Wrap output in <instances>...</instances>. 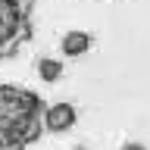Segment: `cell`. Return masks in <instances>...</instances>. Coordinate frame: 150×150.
<instances>
[{"label": "cell", "instance_id": "5b68a950", "mask_svg": "<svg viewBox=\"0 0 150 150\" xmlns=\"http://www.w3.org/2000/svg\"><path fill=\"white\" fill-rule=\"evenodd\" d=\"M35 69H38V75L44 81H59V75H63V63L59 59H50V56H41Z\"/></svg>", "mask_w": 150, "mask_h": 150}, {"label": "cell", "instance_id": "7a4b0ae2", "mask_svg": "<svg viewBox=\"0 0 150 150\" xmlns=\"http://www.w3.org/2000/svg\"><path fill=\"white\" fill-rule=\"evenodd\" d=\"M35 38V0H0V59H13Z\"/></svg>", "mask_w": 150, "mask_h": 150}, {"label": "cell", "instance_id": "6da1fadb", "mask_svg": "<svg viewBox=\"0 0 150 150\" xmlns=\"http://www.w3.org/2000/svg\"><path fill=\"white\" fill-rule=\"evenodd\" d=\"M44 97L22 84H0V150H25L44 138Z\"/></svg>", "mask_w": 150, "mask_h": 150}, {"label": "cell", "instance_id": "3957f363", "mask_svg": "<svg viewBox=\"0 0 150 150\" xmlns=\"http://www.w3.org/2000/svg\"><path fill=\"white\" fill-rule=\"evenodd\" d=\"M78 122V110H75V103L69 100H59V103H50L44 112V128L50 131V134H63V131H69Z\"/></svg>", "mask_w": 150, "mask_h": 150}, {"label": "cell", "instance_id": "52a82bcc", "mask_svg": "<svg viewBox=\"0 0 150 150\" xmlns=\"http://www.w3.org/2000/svg\"><path fill=\"white\" fill-rule=\"evenodd\" d=\"M75 150H91V147H84V144H78V147H75Z\"/></svg>", "mask_w": 150, "mask_h": 150}, {"label": "cell", "instance_id": "8992f818", "mask_svg": "<svg viewBox=\"0 0 150 150\" xmlns=\"http://www.w3.org/2000/svg\"><path fill=\"white\" fill-rule=\"evenodd\" d=\"M119 150H147V147H144V144H138V141H125Z\"/></svg>", "mask_w": 150, "mask_h": 150}, {"label": "cell", "instance_id": "277c9868", "mask_svg": "<svg viewBox=\"0 0 150 150\" xmlns=\"http://www.w3.org/2000/svg\"><path fill=\"white\" fill-rule=\"evenodd\" d=\"M94 38L88 35V31H66L63 38H59V50H63L66 59H78V56H84L88 50H91Z\"/></svg>", "mask_w": 150, "mask_h": 150}]
</instances>
